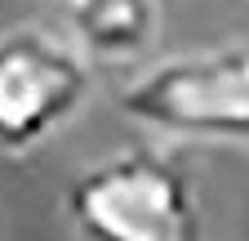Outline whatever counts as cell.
<instances>
[{
  "label": "cell",
  "instance_id": "cell-1",
  "mask_svg": "<svg viewBox=\"0 0 249 241\" xmlns=\"http://www.w3.org/2000/svg\"><path fill=\"white\" fill-rule=\"evenodd\" d=\"M67 219L85 241H200L196 188L165 152L124 147L67 183Z\"/></svg>",
  "mask_w": 249,
  "mask_h": 241
},
{
  "label": "cell",
  "instance_id": "cell-2",
  "mask_svg": "<svg viewBox=\"0 0 249 241\" xmlns=\"http://www.w3.org/2000/svg\"><path fill=\"white\" fill-rule=\"evenodd\" d=\"M116 107L156 134L249 143V40L160 58L124 80Z\"/></svg>",
  "mask_w": 249,
  "mask_h": 241
},
{
  "label": "cell",
  "instance_id": "cell-4",
  "mask_svg": "<svg viewBox=\"0 0 249 241\" xmlns=\"http://www.w3.org/2000/svg\"><path fill=\"white\" fill-rule=\"evenodd\" d=\"M71 40L98 63H129L156 40L160 0H49Z\"/></svg>",
  "mask_w": 249,
  "mask_h": 241
},
{
  "label": "cell",
  "instance_id": "cell-3",
  "mask_svg": "<svg viewBox=\"0 0 249 241\" xmlns=\"http://www.w3.org/2000/svg\"><path fill=\"white\" fill-rule=\"evenodd\" d=\"M89 54L45 27H14L0 36V152L22 157L89 99Z\"/></svg>",
  "mask_w": 249,
  "mask_h": 241
}]
</instances>
